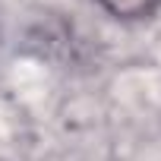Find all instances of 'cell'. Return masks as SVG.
Instances as JSON below:
<instances>
[{
	"mask_svg": "<svg viewBox=\"0 0 161 161\" xmlns=\"http://www.w3.org/2000/svg\"><path fill=\"white\" fill-rule=\"evenodd\" d=\"M101 3L111 10V13H117V16H126V19H133V16H145L158 0H101Z\"/></svg>",
	"mask_w": 161,
	"mask_h": 161,
	"instance_id": "1",
	"label": "cell"
}]
</instances>
